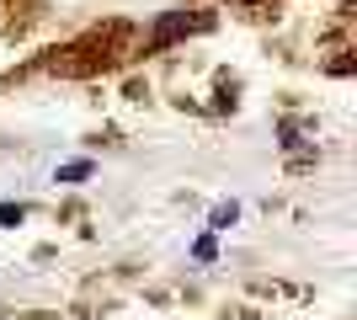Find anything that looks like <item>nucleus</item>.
Listing matches in <instances>:
<instances>
[{
	"label": "nucleus",
	"mask_w": 357,
	"mask_h": 320,
	"mask_svg": "<svg viewBox=\"0 0 357 320\" xmlns=\"http://www.w3.org/2000/svg\"><path fill=\"white\" fill-rule=\"evenodd\" d=\"M22 219H27V208H22V203H0V224H6V229H16Z\"/></svg>",
	"instance_id": "obj_5"
},
{
	"label": "nucleus",
	"mask_w": 357,
	"mask_h": 320,
	"mask_svg": "<svg viewBox=\"0 0 357 320\" xmlns=\"http://www.w3.org/2000/svg\"><path fill=\"white\" fill-rule=\"evenodd\" d=\"M219 257V241H213V235H197L192 241V261H213Z\"/></svg>",
	"instance_id": "obj_4"
},
{
	"label": "nucleus",
	"mask_w": 357,
	"mask_h": 320,
	"mask_svg": "<svg viewBox=\"0 0 357 320\" xmlns=\"http://www.w3.org/2000/svg\"><path fill=\"white\" fill-rule=\"evenodd\" d=\"M235 219H240V203L229 198V203H219V208L208 213V229H213V235H219V229H229V224H235Z\"/></svg>",
	"instance_id": "obj_3"
},
{
	"label": "nucleus",
	"mask_w": 357,
	"mask_h": 320,
	"mask_svg": "<svg viewBox=\"0 0 357 320\" xmlns=\"http://www.w3.org/2000/svg\"><path fill=\"white\" fill-rule=\"evenodd\" d=\"M91 160H70V166H59V176H54V182H64V187H80V182H91Z\"/></svg>",
	"instance_id": "obj_2"
},
{
	"label": "nucleus",
	"mask_w": 357,
	"mask_h": 320,
	"mask_svg": "<svg viewBox=\"0 0 357 320\" xmlns=\"http://www.w3.org/2000/svg\"><path fill=\"white\" fill-rule=\"evenodd\" d=\"M219 16L213 11H165L155 27H149V48H171L176 38H192V32H213Z\"/></svg>",
	"instance_id": "obj_1"
}]
</instances>
